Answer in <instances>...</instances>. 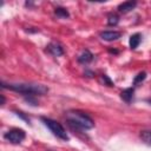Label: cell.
Here are the masks:
<instances>
[{
	"instance_id": "cell-5",
	"label": "cell",
	"mask_w": 151,
	"mask_h": 151,
	"mask_svg": "<svg viewBox=\"0 0 151 151\" xmlns=\"http://www.w3.org/2000/svg\"><path fill=\"white\" fill-rule=\"evenodd\" d=\"M122 35L120 32H117V31H104L100 33V38L103 40H106V41H113V40H117L119 39Z\"/></svg>"
},
{
	"instance_id": "cell-1",
	"label": "cell",
	"mask_w": 151,
	"mask_h": 151,
	"mask_svg": "<svg viewBox=\"0 0 151 151\" xmlns=\"http://www.w3.org/2000/svg\"><path fill=\"white\" fill-rule=\"evenodd\" d=\"M2 88H8L22 94H28V96H44L48 92V87L41 84H31V83H8L6 84L5 81L1 83Z\"/></svg>"
},
{
	"instance_id": "cell-6",
	"label": "cell",
	"mask_w": 151,
	"mask_h": 151,
	"mask_svg": "<svg viewBox=\"0 0 151 151\" xmlns=\"http://www.w3.org/2000/svg\"><path fill=\"white\" fill-rule=\"evenodd\" d=\"M47 51H48L52 55H54V57H60V55L64 54L63 47H61L59 44H57V42H50V44L47 45Z\"/></svg>"
},
{
	"instance_id": "cell-7",
	"label": "cell",
	"mask_w": 151,
	"mask_h": 151,
	"mask_svg": "<svg viewBox=\"0 0 151 151\" xmlns=\"http://www.w3.org/2000/svg\"><path fill=\"white\" fill-rule=\"evenodd\" d=\"M136 5H137L136 1H125V2H122L118 6V11L120 13H127V12L132 11L136 7Z\"/></svg>"
},
{
	"instance_id": "cell-2",
	"label": "cell",
	"mask_w": 151,
	"mask_h": 151,
	"mask_svg": "<svg viewBox=\"0 0 151 151\" xmlns=\"http://www.w3.org/2000/svg\"><path fill=\"white\" fill-rule=\"evenodd\" d=\"M65 117L70 125L83 129V130H90L94 126V123L91 117H88L86 113L77 110H71L65 113Z\"/></svg>"
},
{
	"instance_id": "cell-17",
	"label": "cell",
	"mask_w": 151,
	"mask_h": 151,
	"mask_svg": "<svg viewBox=\"0 0 151 151\" xmlns=\"http://www.w3.org/2000/svg\"><path fill=\"white\" fill-rule=\"evenodd\" d=\"M85 74H87V77H92V76H94V73H93L92 71H85Z\"/></svg>"
},
{
	"instance_id": "cell-14",
	"label": "cell",
	"mask_w": 151,
	"mask_h": 151,
	"mask_svg": "<svg viewBox=\"0 0 151 151\" xmlns=\"http://www.w3.org/2000/svg\"><path fill=\"white\" fill-rule=\"evenodd\" d=\"M145 78H146V73H145V72H140V73H138V74L136 76V78L133 79V84H138V83L143 81Z\"/></svg>"
},
{
	"instance_id": "cell-10",
	"label": "cell",
	"mask_w": 151,
	"mask_h": 151,
	"mask_svg": "<svg viewBox=\"0 0 151 151\" xmlns=\"http://www.w3.org/2000/svg\"><path fill=\"white\" fill-rule=\"evenodd\" d=\"M140 41H142V35H140L139 33H134V34H132V35L130 37V41H129V42H130V47H131L132 50L137 48Z\"/></svg>"
},
{
	"instance_id": "cell-3",
	"label": "cell",
	"mask_w": 151,
	"mask_h": 151,
	"mask_svg": "<svg viewBox=\"0 0 151 151\" xmlns=\"http://www.w3.org/2000/svg\"><path fill=\"white\" fill-rule=\"evenodd\" d=\"M41 120H42L44 124L51 130V132H52L54 136H57L58 138H60V139H63V140H68V134H67L66 130L64 129V126H63L60 123H58V122H55V120H53V119H50V118H45V117H42Z\"/></svg>"
},
{
	"instance_id": "cell-11",
	"label": "cell",
	"mask_w": 151,
	"mask_h": 151,
	"mask_svg": "<svg viewBox=\"0 0 151 151\" xmlns=\"http://www.w3.org/2000/svg\"><path fill=\"white\" fill-rule=\"evenodd\" d=\"M54 14H55L58 18H68V17H70L68 11H67L66 8H64V7H55Z\"/></svg>"
},
{
	"instance_id": "cell-8",
	"label": "cell",
	"mask_w": 151,
	"mask_h": 151,
	"mask_svg": "<svg viewBox=\"0 0 151 151\" xmlns=\"http://www.w3.org/2000/svg\"><path fill=\"white\" fill-rule=\"evenodd\" d=\"M93 60V54L88 51V50H85L79 57H78V61L80 64H88Z\"/></svg>"
},
{
	"instance_id": "cell-16",
	"label": "cell",
	"mask_w": 151,
	"mask_h": 151,
	"mask_svg": "<svg viewBox=\"0 0 151 151\" xmlns=\"http://www.w3.org/2000/svg\"><path fill=\"white\" fill-rule=\"evenodd\" d=\"M25 100L27 101V103H31V105H33V106H37L38 105V101L32 97V96H28V97H25Z\"/></svg>"
},
{
	"instance_id": "cell-12",
	"label": "cell",
	"mask_w": 151,
	"mask_h": 151,
	"mask_svg": "<svg viewBox=\"0 0 151 151\" xmlns=\"http://www.w3.org/2000/svg\"><path fill=\"white\" fill-rule=\"evenodd\" d=\"M118 22H119V17H118L117 14H110V15H109L107 24H109L110 26H116Z\"/></svg>"
},
{
	"instance_id": "cell-18",
	"label": "cell",
	"mask_w": 151,
	"mask_h": 151,
	"mask_svg": "<svg viewBox=\"0 0 151 151\" xmlns=\"http://www.w3.org/2000/svg\"><path fill=\"white\" fill-rule=\"evenodd\" d=\"M5 104V97L1 94V105H4Z\"/></svg>"
},
{
	"instance_id": "cell-4",
	"label": "cell",
	"mask_w": 151,
	"mask_h": 151,
	"mask_svg": "<svg viewBox=\"0 0 151 151\" xmlns=\"http://www.w3.org/2000/svg\"><path fill=\"white\" fill-rule=\"evenodd\" d=\"M26 137V133L21 129H12L4 134V138L12 144H20Z\"/></svg>"
},
{
	"instance_id": "cell-15",
	"label": "cell",
	"mask_w": 151,
	"mask_h": 151,
	"mask_svg": "<svg viewBox=\"0 0 151 151\" xmlns=\"http://www.w3.org/2000/svg\"><path fill=\"white\" fill-rule=\"evenodd\" d=\"M101 80L104 81L105 85H107V86H113V83L111 81V79H110L106 74H103V76H101Z\"/></svg>"
},
{
	"instance_id": "cell-13",
	"label": "cell",
	"mask_w": 151,
	"mask_h": 151,
	"mask_svg": "<svg viewBox=\"0 0 151 151\" xmlns=\"http://www.w3.org/2000/svg\"><path fill=\"white\" fill-rule=\"evenodd\" d=\"M140 137L146 144L151 145V131H143L140 133Z\"/></svg>"
},
{
	"instance_id": "cell-19",
	"label": "cell",
	"mask_w": 151,
	"mask_h": 151,
	"mask_svg": "<svg viewBox=\"0 0 151 151\" xmlns=\"http://www.w3.org/2000/svg\"><path fill=\"white\" fill-rule=\"evenodd\" d=\"M147 103H150V104H151V99H149V100H147Z\"/></svg>"
},
{
	"instance_id": "cell-9",
	"label": "cell",
	"mask_w": 151,
	"mask_h": 151,
	"mask_svg": "<svg viewBox=\"0 0 151 151\" xmlns=\"http://www.w3.org/2000/svg\"><path fill=\"white\" fill-rule=\"evenodd\" d=\"M133 93H134V90H133L132 87H129V88H125L124 91H122L120 97H122V99H123L124 101L130 103V101L132 100V98H133Z\"/></svg>"
}]
</instances>
